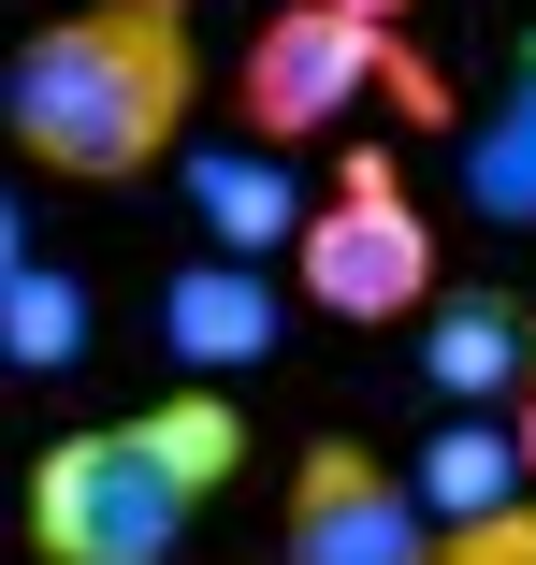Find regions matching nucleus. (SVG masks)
Segmentation results:
<instances>
[{"label": "nucleus", "mask_w": 536, "mask_h": 565, "mask_svg": "<svg viewBox=\"0 0 536 565\" xmlns=\"http://www.w3.org/2000/svg\"><path fill=\"white\" fill-rule=\"evenodd\" d=\"M450 174H464V217H479V233H536V30L507 44L493 102L450 131Z\"/></svg>", "instance_id": "6e6552de"}, {"label": "nucleus", "mask_w": 536, "mask_h": 565, "mask_svg": "<svg viewBox=\"0 0 536 565\" xmlns=\"http://www.w3.org/2000/svg\"><path fill=\"white\" fill-rule=\"evenodd\" d=\"M349 102H392V117H420V131H464L450 73L406 44V15H349V0H276V15L247 30V58H233V117H247L261 146H319V131L349 117Z\"/></svg>", "instance_id": "7ed1b4c3"}, {"label": "nucleus", "mask_w": 536, "mask_h": 565, "mask_svg": "<svg viewBox=\"0 0 536 565\" xmlns=\"http://www.w3.org/2000/svg\"><path fill=\"white\" fill-rule=\"evenodd\" d=\"M436 565H536V493L522 508H493V522H450V551Z\"/></svg>", "instance_id": "f8f14e48"}, {"label": "nucleus", "mask_w": 536, "mask_h": 565, "mask_svg": "<svg viewBox=\"0 0 536 565\" xmlns=\"http://www.w3.org/2000/svg\"><path fill=\"white\" fill-rule=\"evenodd\" d=\"M290 305H304V290H276L247 247H203V262L160 276V363H189V377H247V363H276Z\"/></svg>", "instance_id": "423d86ee"}, {"label": "nucleus", "mask_w": 536, "mask_h": 565, "mask_svg": "<svg viewBox=\"0 0 536 565\" xmlns=\"http://www.w3.org/2000/svg\"><path fill=\"white\" fill-rule=\"evenodd\" d=\"M73 349H87V276H58V262L30 247L15 276H0V363L44 377V363H73Z\"/></svg>", "instance_id": "9b49d317"}, {"label": "nucleus", "mask_w": 536, "mask_h": 565, "mask_svg": "<svg viewBox=\"0 0 536 565\" xmlns=\"http://www.w3.org/2000/svg\"><path fill=\"white\" fill-rule=\"evenodd\" d=\"M290 290L319 319H349V333H406L420 305H436V217L406 203V174L377 146L334 160V189L304 203V233H290Z\"/></svg>", "instance_id": "20e7f679"}, {"label": "nucleus", "mask_w": 536, "mask_h": 565, "mask_svg": "<svg viewBox=\"0 0 536 565\" xmlns=\"http://www.w3.org/2000/svg\"><path fill=\"white\" fill-rule=\"evenodd\" d=\"M507 435H522V479H536V377H522V406H507Z\"/></svg>", "instance_id": "4468645a"}, {"label": "nucleus", "mask_w": 536, "mask_h": 565, "mask_svg": "<svg viewBox=\"0 0 536 565\" xmlns=\"http://www.w3.org/2000/svg\"><path fill=\"white\" fill-rule=\"evenodd\" d=\"M15 262H30V203L0 189V276H15Z\"/></svg>", "instance_id": "ddd939ff"}, {"label": "nucleus", "mask_w": 536, "mask_h": 565, "mask_svg": "<svg viewBox=\"0 0 536 565\" xmlns=\"http://www.w3.org/2000/svg\"><path fill=\"white\" fill-rule=\"evenodd\" d=\"M247 465V406L218 377H174L131 420H87L30 465V551L44 565H174L203 536V508Z\"/></svg>", "instance_id": "f03ea898"}, {"label": "nucleus", "mask_w": 536, "mask_h": 565, "mask_svg": "<svg viewBox=\"0 0 536 565\" xmlns=\"http://www.w3.org/2000/svg\"><path fill=\"white\" fill-rule=\"evenodd\" d=\"M420 377H436L450 406H522V377H536V290H507V276L436 290L420 305Z\"/></svg>", "instance_id": "0eeeda50"}, {"label": "nucleus", "mask_w": 536, "mask_h": 565, "mask_svg": "<svg viewBox=\"0 0 536 565\" xmlns=\"http://www.w3.org/2000/svg\"><path fill=\"white\" fill-rule=\"evenodd\" d=\"M349 15H420V0H349Z\"/></svg>", "instance_id": "2eb2a0df"}, {"label": "nucleus", "mask_w": 536, "mask_h": 565, "mask_svg": "<svg viewBox=\"0 0 536 565\" xmlns=\"http://www.w3.org/2000/svg\"><path fill=\"white\" fill-rule=\"evenodd\" d=\"M174 174H189V233H203V247H247V262H261V247H290V233H304L290 146H261V131H247V146H189Z\"/></svg>", "instance_id": "1a4fd4ad"}, {"label": "nucleus", "mask_w": 536, "mask_h": 565, "mask_svg": "<svg viewBox=\"0 0 536 565\" xmlns=\"http://www.w3.org/2000/svg\"><path fill=\"white\" fill-rule=\"evenodd\" d=\"M536 479H522V435H507V406H464L436 449H420V508H436V536L450 522H493V508H522Z\"/></svg>", "instance_id": "9d476101"}, {"label": "nucleus", "mask_w": 536, "mask_h": 565, "mask_svg": "<svg viewBox=\"0 0 536 565\" xmlns=\"http://www.w3.org/2000/svg\"><path fill=\"white\" fill-rule=\"evenodd\" d=\"M436 508H420V479H392L363 435H319L290 465V536L276 565H436Z\"/></svg>", "instance_id": "39448f33"}, {"label": "nucleus", "mask_w": 536, "mask_h": 565, "mask_svg": "<svg viewBox=\"0 0 536 565\" xmlns=\"http://www.w3.org/2000/svg\"><path fill=\"white\" fill-rule=\"evenodd\" d=\"M189 102H203L189 0H73V15H44L15 58H0V131H15V160L58 174V189L160 174L189 146Z\"/></svg>", "instance_id": "f257e3e1"}]
</instances>
